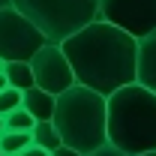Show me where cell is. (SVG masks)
<instances>
[{"mask_svg": "<svg viewBox=\"0 0 156 156\" xmlns=\"http://www.w3.org/2000/svg\"><path fill=\"white\" fill-rule=\"evenodd\" d=\"M60 51L69 60L75 84L93 90L99 96H111L120 87L135 84L138 39L111 27L108 21L87 24L75 36L60 42Z\"/></svg>", "mask_w": 156, "mask_h": 156, "instance_id": "1", "label": "cell"}, {"mask_svg": "<svg viewBox=\"0 0 156 156\" xmlns=\"http://www.w3.org/2000/svg\"><path fill=\"white\" fill-rule=\"evenodd\" d=\"M105 138L123 156L156 150V93L126 84L105 96Z\"/></svg>", "mask_w": 156, "mask_h": 156, "instance_id": "2", "label": "cell"}, {"mask_svg": "<svg viewBox=\"0 0 156 156\" xmlns=\"http://www.w3.org/2000/svg\"><path fill=\"white\" fill-rule=\"evenodd\" d=\"M51 123L57 129L63 147H72L81 156L96 153L99 147L108 144V138H105V96H99L81 84H72L69 90L54 96Z\"/></svg>", "mask_w": 156, "mask_h": 156, "instance_id": "3", "label": "cell"}, {"mask_svg": "<svg viewBox=\"0 0 156 156\" xmlns=\"http://www.w3.org/2000/svg\"><path fill=\"white\" fill-rule=\"evenodd\" d=\"M12 9H18L51 45L99 21V0H12Z\"/></svg>", "mask_w": 156, "mask_h": 156, "instance_id": "4", "label": "cell"}, {"mask_svg": "<svg viewBox=\"0 0 156 156\" xmlns=\"http://www.w3.org/2000/svg\"><path fill=\"white\" fill-rule=\"evenodd\" d=\"M42 45H48L45 36L18 9H12V6L0 9V63H12V60L30 63Z\"/></svg>", "mask_w": 156, "mask_h": 156, "instance_id": "5", "label": "cell"}, {"mask_svg": "<svg viewBox=\"0 0 156 156\" xmlns=\"http://www.w3.org/2000/svg\"><path fill=\"white\" fill-rule=\"evenodd\" d=\"M99 21L144 39L156 30V0H99Z\"/></svg>", "mask_w": 156, "mask_h": 156, "instance_id": "6", "label": "cell"}, {"mask_svg": "<svg viewBox=\"0 0 156 156\" xmlns=\"http://www.w3.org/2000/svg\"><path fill=\"white\" fill-rule=\"evenodd\" d=\"M30 69H33V87L51 93V96H60L63 90H69L75 84V75L69 69V60L60 51V45H42L33 60H30Z\"/></svg>", "mask_w": 156, "mask_h": 156, "instance_id": "7", "label": "cell"}, {"mask_svg": "<svg viewBox=\"0 0 156 156\" xmlns=\"http://www.w3.org/2000/svg\"><path fill=\"white\" fill-rule=\"evenodd\" d=\"M135 84L144 90L156 93V30L150 36L138 39V54H135Z\"/></svg>", "mask_w": 156, "mask_h": 156, "instance_id": "8", "label": "cell"}, {"mask_svg": "<svg viewBox=\"0 0 156 156\" xmlns=\"http://www.w3.org/2000/svg\"><path fill=\"white\" fill-rule=\"evenodd\" d=\"M21 108L33 117L36 123L51 120V114H54V96L45 93V90H39V87H30V90L21 93Z\"/></svg>", "mask_w": 156, "mask_h": 156, "instance_id": "9", "label": "cell"}, {"mask_svg": "<svg viewBox=\"0 0 156 156\" xmlns=\"http://www.w3.org/2000/svg\"><path fill=\"white\" fill-rule=\"evenodd\" d=\"M3 75H6V84L15 87V90H21V93L33 87V69H30V63H24V60L3 63Z\"/></svg>", "mask_w": 156, "mask_h": 156, "instance_id": "10", "label": "cell"}, {"mask_svg": "<svg viewBox=\"0 0 156 156\" xmlns=\"http://www.w3.org/2000/svg\"><path fill=\"white\" fill-rule=\"evenodd\" d=\"M30 141H33V147H42V150H57L63 147V141H60L57 129H54V123L51 120H42V123H33V129H30Z\"/></svg>", "mask_w": 156, "mask_h": 156, "instance_id": "11", "label": "cell"}, {"mask_svg": "<svg viewBox=\"0 0 156 156\" xmlns=\"http://www.w3.org/2000/svg\"><path fill=\"white\" fill-rule=\"evenodd\" d=\"M30 132H15V129H3L0 132V156H15L24 147H30Z\"/></svg>", "mask_w": 156, "mask_h": 156, "instance_id": "12", "label": "cell"}, {"mask_svg": "<svg viewBox=\"0 0 156 156\" xmlns=\"http://www.w3.org/2000/svg\"><path fill=\"white\" fill-rule=\"evenodd\" d=\"M33 123L36 120L27 114L24 108H15V111H9V114L3 117V129H15V132H30Z\"/></svg>", "mask_w": 156, "mask_h": 156, "instance_id": "13", "label": "cell"}, {"mask_svg": "<svg viewBox=\"0 0 156 156\" xmlns=\"http://www.w3.org/2000/svg\"><path fill=\"white\" fill-rule=\"evenodd\" d=\"M15 108H21V90H15V87L0 90V117H6Z\"/></svg>", "mask_w": 156, "mask_h": 156, "instance_id": "14", "label": "cell"}, {"mask_svg": "<svg viewBox=\"0 0 156 156\" xmlns=\"http://www.w3.org/2000/svg\"><path fill=\"white\" fill-rule=\"evenodd\" d=\"M15 156H51V153H48V150H42V147H33V144H30V147H24V150L15 153Z\"/></svg>", "mask_w": 156, "mask_h": 156, "instance_id": "15", "label": "cell"}, {"mask_svg": "<svg viewBox=\"0 0 156 156\" xmlns=\"http://www.w3.org/2000/svg\"><path fill=\"white\" fill-rule=\"evenodd\" d=\"M87 156H123V153H120V150H114V147H108V144H105V147H99L96 153H87Z\"/></svg>", "mask_w": 156, "mask_h": 156, "instance_id": "16", "label": "cell"}, {"mask_svg": "<svg viewBox=\"0 0 156 156\" xmlns=\"http://www.w3.org/2000/svg\"><path fill=\"white\" fill-rule=\"evenodd\" d=\"M51 156H81V153L72 147H57V150H51Z\"/></svg>", "mask_w": 156, "mask_h": 156, "instance_id": "17", "label": "cell"}, {"mask_svg": "<svg viewBox=\"0 0 156 156\" xmlns=\"http://www.w3.org/2000/svg\"><path fill=\"white\" fill-rule=\"evenodd\" d=\"M6 87H9V84H6V75L0 72V90H6Z\"/></svg>", "mask_w": 156, "mask_h": 156, "instance_id": "18", "label": "cell"}, {"mask_svg": "<svg viewBox=\"0 0 156 156\" xmlns=\"http://www.w3.org/2000/svg\"><path fill=\"white\" fill-rule=\"evenodd\" d=\"M138 156H156V150H144V153H138Z\"/></svg>", "mask_w": 156, "mask_h": 156, "instance_id": "19", "label": "cell"}, {"mask_svg": "<svg viewBox=\"0 0 156 156\" xmlns=\"http://www.w3.org/2000/svg\"><path fill=\"white\" fill-rule=\"evenodd\" d=\"M3 6H12V0H0V9H3Z\"/></svg>", "mask_w": 156, "mask_h": 156, "instance_id": "20", "label": "cell"}, {"mask_svg": "<svg viewBox=\"0 0 156 156\" xmlns=\"http://www.w3.org/2000/svg\"><path fill=\"white\" fill-rule=\"evenodd\" d=\"M0 72H3V63H0Z\"/></svg>", "mask_w": 156, "mask_h": 156, "instance_id": "21", "label": "cell"}]
</instances>
